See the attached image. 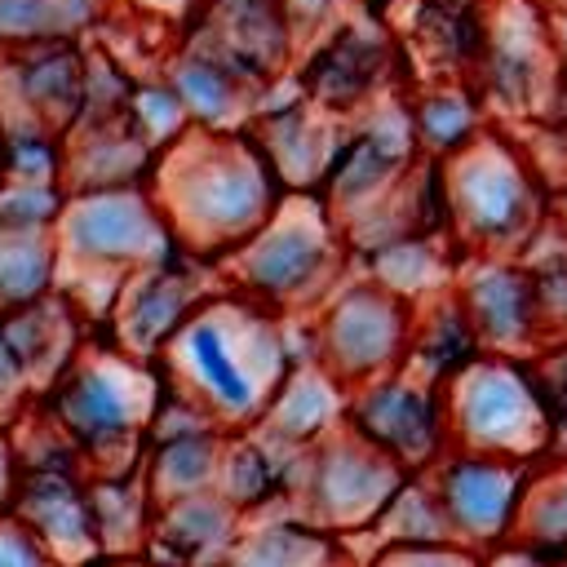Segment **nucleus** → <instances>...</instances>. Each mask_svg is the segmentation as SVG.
<instances>
[{
	"label": "nucleus",
	"instance_id": "0eeeda50",
	"mask_svg": "<svg viewBox=\"0 0 567 567\" xmlns=\"http://www.w3.org/2000/svg\"><path fill=\"white\" fill-rule=\"evenodd\" d=\"M408 470H399L381 447H372L350 425L323 434L319 443L288 456L284 470V509L337 532L363 540V532L377 523L385 501L399 492Z\"/></svg>",
	"mask_w": 567,
	"mask_h": 567
},
{
	"label": "nucleus",
	"instance_id": "a878e982",
	"mask_svg": "<svg viewBox=\"0 0 567 567\" xmlns=\"http://www.w3.org/2000/svg\"><path fill=\"white\" fill-rule=\"evenodd\" d=\"M62 142H66V164H62L66 190L142 186L151 177V164H155V151L133 133L128 115L80 120L62 133Z\"/></svg>",
	"mask_w": 567,
	"mask_h": 567
},
{
	"label": "nucleus",
	"instance_id": "9d476101",
	"mask_svg": "<svg viewBox=\"0 0 567 567\" xmlns=\"http://www.w3.org/2000/svg\"><path fill=\"white\" fill-rule=\"evenodd\" d=\"M412 310L390 288L372 284L354 266L346 279L310 310L315 328V359L346 385H363L372 377H385L403 368L408 341H412Z\"/></svg>",
	"mask_w": 567,
	"mask_h": 567
},
{
	"label": "nucleus",
	"instance_id": "2f4dec72",
	"mask_svg": "<svg viewBox=\"0 0 567 567\" xmlns=\"http://www.w3.org/2000/svg\"><path fill=\"white\" fill-rule=\"evenodd\" d=\"M221 447H226V430H190V434H173V439H151L137 461L151 501L164 505L177 496L208 492L217 483Z\"/></svg>",
	"mask_w": 567,
	"mask_h": 567
},
{
	"label": "nucleus",
	"instance_id": "3c124183",
	"mask_svg": "<svg viewBox=\"0 0 567 567\" xmlns=\"http://www.w3.org/2000/svg\"><path fill=\"white\" fill-rule=\"evenodd\" d=\"M549 31H554V53H558V66H563V84H567V4L549 9Z\"/></svg>",
	"mask_w": 567,
	"mask_h": 567
},
{
	"label": "nucleus",
	"instance_id": "f8f14e48",
	"mask_svg": "<svg viewBox=\"0 0 567 567\" xmlns=\"http://www.w3.org/2000/svg\"><path fill=\"white\" fill-rule=\"evenodd\" d=\"M416 159H421V146L412 133L408 97L399 89H390L377 102H368L363 111H354L341 128V146L332 155V168L319 186L337 226L354 221L381 195H390Z\"/></svg>",
	"mask_w": 567,
	"mask_h": 567
},
{
	"label": "nucleus",
	"instance_id": "b1692460",
	"mask_svg": "<svg viewBox=\"0 0 567 567\" xmlns=\"http://www.w3.org/2000/svg\"><path fill=\"white\" fill-rule=\"evenodd\" d=\"M0 337L9 341V350L18 354L31 394L44 399L53 390V381L71 368V359L84 350V341L93 337L89 319L71 306V297H62L58 288L0 315Z\"/></svg>",
	"mask_w": 567,
	"mask_h": 567
},
{
	"label": "nucleus",
	"instance_id": "4be33fe9",
	"mask_svg": "<svg viewBox=\"0 0 567 567\" xmlns=\"http://www.w3.org/2000/svg\"><path fill=\"white\" fill-rule=\"evenodd\" d=\"M159 75L173 84L195 128H244L261 93V84L244 80L226 58H217L190 31H182V40L164 53Z\"/></svg>",
	"mask_w": 567,
	"mask_h": 567
},
{
	"label": "nucleus",
	"instance_id": "2eb2a0df",
	"mask_svg": "<svg viewBox=\"0 0 567 567\" xmlns=\"http://www.w3.org/2000/svg\"><path fill=\"white\" fill-rule=\"evenodd\" d=\"M346 425L354 434H363L372 447H381L408 474H425L452 447L443 385L425 381L412 368H394L385 377L354 385Z\"/></svg>",
	"mask_w": 567,
	"mask_h": 567
},
{
	"label": "nucleus",
	"instance_id": "7ed1b4c3",
	"mask_svg": "<svg viewBox=\"0 0 567 567\" xmlns=\"http://www.w3.org/2000/svg\"><path fill=\"white\" fill-rule=\"evenodd\" d=\"M58 239V292L97 323L106 319L124 275L155 266L177 252V239L151 195V186H106V190H66Z\"/></svg>",
	"mask_w": 567,
	"mask_h": 567
},
{
	"label": "nucleus",
	"instance_id": "c9c22d12",
	"mask_svg": "<svg viewBox=\"0 0 567 567\" xmlns=\"http://www.w3.org/2000/svg\"><path fill=\"white\" fill-rule=\"evenodd\" d=\"M58 288V239L53 230H4L0 226V315Z\"/></svg>",
	"mask_w": 567,
	"mask_h": 567
},
{
	"label": "nucleus",
	"instance_id": "a19ab883",
	"mask_svg": "<svg viewBox=\"0 0 567 567\" xmlns=\"http://www.w3.org/2000/svg\"><path fill=\"white\" fill-rule=\"evenodd\" d=\"M66 204L62 182H4L0 186V226L4 230H53Z\"/></svg>",
	"mask_w": 567,
	"mask_h": 567
},
{
	"label": "nucleus",
	"instance_id": "8fccbe9b",
	"mask_svg": "<svg viewBox=\"0 0 567 567\" xmlns=\"http://www.w3.org/2000/svg\"><path fill=\"white\" fill-rule=\"evenodd\" d=\"M483 567H558V563H549V558H540V554H532L523 545H501V549H492L483 558Z\"/></svg>",
	"mask_w": 567,
	"mask_h": 567
},
{
	"label": "nucleus",
	"instance_id": "423d86ee",
	"mask_svg": "<svg viewBox=\"0 0 567 567\" xmlns=\"http://www.w3.org/2000/svg\"><path fill=\"white\" fill-rule=\"evenodd\" d=\"M447 230L461 252H509L545 226L554 213V190L536 173L527 146L483 128L465 151L443 159Z\"/></svg>",
	"mask_w": 567,
	"mask_h": 567
},
{
	"label": "nucleus",
	"instance_id": "a18cd8bd",
	"mask_svg": "<svg viewBox=\"0 0 567 567\" xmlns=\"http://www.w3.org/2000/svg\"><path fill=\"white\" fill-rule=\"evenodd\" d=\"M279 9H284V18H288V27L297 31V40L310 44V40L323 35L332 22H341L354 4H350V0H279Z\"/></svg>",
	"mask_w": 567,
	"mask_h": 567
},
{
	"label": "nucleus",
	"instance_id": "72a5a7b5",
	"mask_svg": "<svg viewBox=\"0 0 567 567\" xmlns=\"http://www.w3.org/2000/svg\"><path fill=\"white\" fill-rule=\"evenodd\" d=\"M514 545L567 567V456L549 452L532 465V478L518 505Z\"/></svg>",
	"mask_w": 567,
	"mask_h": 567
},
{
	"label": "nucleus",
	"instance_id": "c03bdc74",
	"mask_svg": "<svg viewBox=\"0 0 567 567\" xmlns=\"http://www.w3.org/2000/svg\"><path fill=\"white\" fill-rule=\"evenodd\" d=\"M0 567H62V563L40 545V536L13 509H4L0 514Z\"/></svg>",
	"mask_w": 567,
	"mask_h": 567
},
{
	"label": "nucleus",
	"instance_id": "5fc2aeb1",
	"mask_svg": "<svg viewBox=\"0 0 567 567\" xmlns=\"http://www.w3.org/2000/svg\"><path fill=\"white\" fill-rule=\"evenodd\" d=\"M89 567H133V563H106V558H102V563H89Z\"/></svg>",
	"mask_w": 567,
	"mask_h": 567
},
{
	"label": "nucleus",
	"instance_id": "6ab92c4d",
	"mask_svg": "<svg viewBox=\"0 0 567 567\" xmlns=\"http://www.w3.org/2000/svg\"><path fill=\"white\" fill-rule=\"evenodd\" d=\"M182 31L204 40L252 84L288 75L301 53V40L288 27L279 0H204V9Z\"/></svg>",
	"mask_w": 567,
	"mask_h": 567
},
{
	"label": "nucleus",
	"instance_id": "de8ad7c7",
	"mask_svg": "<svg viewBox=\"0 0 567 567\" xmlns=\"http://www.w3.org/2000/svg\"><path fill=\"white\" fill-rule=\"evenodd\" d=\"M115 4L128 9V13H142V18L159 22V27H177V31L204 9V0H115Z\"/></svg>",
	"mask_w": 567,
	"mask_h": 567
},
{
	"label": "nucleus",
	"instance_id": "473e14b6",
	"mask_svg": "<svg viewBox=\"0 0 567 567\" xmlns=\"http://www.w3.org/2000/svg\"><path fill=\"white\" fill-rule=\"evenodd\" d=\"M292 452L270 447L266 439H257L252 430H235L226 434L221 447V465H217V492L244 514H266L275 505H284V470H288Z\"/></svg>",
	"mask_w": 567,
	"mask_h": 567
},
{
	"label": "nucleus",
	"instance_id": "e433bc0d",
	"mask_svg": "<svg viewBox=\"0 0 567 567\" xmlns=\"http://www.w3.org/2000/svg\"><path fill=\"white\" fill-rule=\"evenodd\" d=\"M106 9L111 0H0V49L89 35Z\"/></svg>",
	"mask_w": 567,
	"mask_h": 567
},
{
	"label": "nucleus",
	"instance_id": "ddd939ff",
	"mask_svg": "<svg viewBox=\"0 0 567 567\" xmlns=\"http://www.w3.org/2000/svg\"><path fill=\"white\" fill-rule=\"evenodd\" d=\"M394 66H399V44H394V31L381 22V13L350 9L323 35L301 44L292 75L319 111L350 120L381 93L399 89Z\"/></svg>",
	"mask_w": 567,
	"mask_h": 567
},
{
	"label": "nucleus",
	"instance_id": "864d4df0",
	"mask_svg": "<svg viewBox=\"0 0 567 567\" xmlns=\"http://www.w3.org/2000/svg\"><path fill=\"white\" fill-rule=\"evenodd\" d=\"M350 4H354V9H363V13H385L394 0H350Z\"/></svg>",
	"mask_w": 567,
	"mask_h": 567
},
{
	"label": "nucleus",
	"instance_id": "cd10ccee",
	"mask_svg": "<svg viewBox=\"0 0 567 567\" xmlns=\"http://www.w3.org/2000/svg\"><path fill=\"white\" fill-rule=\"evenodd\" d=\"M461 257L465 252L456 248L452 235H399L390 244H377V248L350 257V266L359 275H368L372 284L390 288L394 297H403L408 306H421L456 284Z\"/></svg>",
	"mask_w": 567,
	"mask_h": 567
},
{
	"label": "nucleus",
	"instance_id": "c756f323",
	"mask_svg": "<svg viewBox=\"0 0 567 567\" xmlns=\"http://www.w3.org/2000/svg\"><path fill=\"white\" fill-rule=\"evenodd\" d=\"M478 354H483V346H478V337H474V328H470V319H465V310H461L452 288L412 310V341H408L403 368H412L425 381L443 385Z\"/></svg>",
	"mask_w": 567,
	"mask_h": 567
},
{
	"label": "nucleus",
	"instance_id": "39448f33",
	"mask_svg": "<svg viewBox=\"0 0 567 567\" xmlns=\"http://www.w3.org/2000/svg\"><path fill=\"white\" fill-rule=\"evenodd\" d=\"M159 390L164 377L155 363H142L106 346L102 337H89L40 403L80 447L89 478H97V474L137 470Z\"/></svg>",
	"mask_w": 567,
	"mask_h": 567
},
{
	"label": "nucleus",
	"instance_id": "a211bd4d",
	"mask_svg": "<svg viewBox=\"0 0 567 567\" xmlns=\"http://www.w3.org/2000/svg\"><path fill=\"white\" fill-rule=\"evenodd\" d=\"M89 40H31L0 49V120H35L66 133L84 102Z\"/></svg>",
	"mask_w": 567,
	"mask_h": 567
},
{
	"label": "nucleus",
	"instance_id": "6e6d98bb",
	"mask_svg": "<svg viewBox=\"0 0 567 567\" xmlns=\"http://www.w3.org/2000/svg\"><path fill=\"white\" fill-rule=\"evenodd\" d=\"M536 4H545V9H558V4H567V0H536Z\"/></svg>",
	"mask_w": 567,
	"mask_h": 567
},
{
	"label": "nucleus",
	"instance_id": "4d7b16f0",
	"mask_svg": "<svg viewBox=\"0 0 567 567\" xmlns=\"http://www.w3.org/2000/svg\"><path fill=\"white\" fill-rule=\"evenodd\" d=\"M0 186H4V173H0Z\"/></svg>",
	"mask_w": 567,
	"mask_h": 567
},
{
	"label": "nucleus",
	"instance_id": "dca6fc26",
	"mask_svg": "<svg viewBox=\"0 0 567 567\" xmlns=\"http://www.w3.org/2000/svg\"><path fill=\"white\" fill-rule=\"evenodd\" d=\"M341 128H346V120L319 111L301 93L292 71L261 84L252 120L244 124V133L257 142V151L266 155V164L284 190H319L323 186L332 155L341 146Z\"/></svg>",
	"mask_w": 567,
	"mask_h": 567
},
{
	"label": "nucleus",
	"instance_id": "c85d7f7f",
	"mask_svg": "<svg viewBox=\"0 0 567 567\" xmlns=\"http://www.w3.org/2000/svg\"><path fill=\"white\" fill-rule=\"evenodd\" d=\"M412 133L425 159H452L487 128V106L470 80H425L412 97Z\"/></svg>",
	"mask_w": 567,
	"mask_h": 567
},
{
	"label": "nucleus",
	"instance_id": "58836bf2",
	"mask_svg": "<svg viewBox=\"0 0 567 567\" xmlns=\"http://www.w3.org/2000/svg\"><path fill=\"white\" fill-rule=\"evenodd\" d=\"M66 142L35 120H0V173L4 182H62Z\"/></svg>",
	"mask_w": 567,
	"mask_h": 567
},
{
	"label": "nucleus",
	"instance_id": "6e6552de",
	"mask_svg": "<svg viewBox=\"0 0 567 567\" xmlns=\"http://www.w3.org/2000/svg\"><path fill=\"white\" fill-rule=\"evenodd\" d=\"M443 412L452 447L540 461L554 452L558 430L536 394L527 359L478 354L452 381H443Z\"/></svg>",
	"mask_w": 567,
	"mask_h": 567
},
{
	"label": "nucleus",
	"instance_id": "20e7f679",
	"mask_svg": "<svg viewBox=\"0 0 567 567\" xmlns=\"http://www.w3.org/2000/svg\"><path fill=\"white\" fill-rule=\"evenodd\" d=\"M217 270L230 292L275 315H310L346 279L350 248L319 190H284L275 213Z\"/></svg>",
	"mask_w": 567,
	"mask_h": 567
},
{
	"label": "nucleus",
	"instance_id": "7c9ffc66",
	"mask_svg": "<svg viewBox=\"0 0 567 567\" xmlns=\"http://www.w3.org/2000/svg\"><path fill=\"white\" fill-rule=\"evenodd\" d=\"M89 501H93V527H97L102 558L137 563L151 540V523H155V501L142 483V470L89 478Z\"/></svg>",
	"mask_w": 567,
	"mask_h": 567
},
{
	"label": "nucleus",
	"instance_id": "f257e3e1",
	"mask_svg": "<svg viewBox=\"0 0 567 567\" xmlns=\"http://www.w3.org/2000/svg\"><path fill=\"white\" fill-rule=\"evenodd\" d=\"M292 363V319L230 288L213 292L155 359L164 385L199 403L226 434L261 416Z\"/></svg>",
	"mask_w": 567,
	"mask_h": 567
},
{
	"label": "nucleus",
	"instance_id": "393cba45",
	"mask_svg": "<svg viewBox=\"0 0 567 567\" xmlns=\"http://www.w3.org/2000/svg\"><path fill=\"white\" fill-rule=\"evenodd\" d=\"M368 554L354 536L323 532L284 505L244 518L239 540L221 558V567H363Z\"/></svg>",
	"mask_w": 567,
	"mask_h": 567
},
{
	"label": "nucleus",
	"instance_id": "5701e85b",
	"mask_svg": "<svg viewBox=\"0 0 567 567\" xmlns=\"http://www.w3.org/2000/svg\"><path fill=\"white\" fill-rule=\"evenodd\" d=\"M346 408H350V390L319 359H297L248 430L279 452H301L323 434L341 430Z\"/></svg>",
	"mask_w": 567,
	"mask_h": 567
},
{
	"label": "nucleus",
	"instance_id": "37998d69",
	"mask_svg": "<svg viewBox=\"0 0 567 567\" xmlns=\"http://www.w3.org/2000/svg\"><path fill=\"white\" fill-rule=\"evenodd\" d=\"M487 554L456 545V540H439V545H381L368 554L363 567H483Z\"/></svg>",
	"mask_w": 567,
	"mask_h": 567
},
{
	"label": "nucleus",
	"instance_id": "49530a36",
	"mask_svg": "<svg viewBox=\"0 0 567 567\" xmlns=\"http://www.w3.org/2000/svg\"><path fill=\"white\" fill-rule=\"evenodd\" d=\"M27 403H35L31 381H27L22 363H18V354L9 350V341L0 337V425H13Z\"/></svg>",
	"mask_w": 567,
	"mask_h": 567
},
{
	"label": "nucleus",
	"instance_id": "aec40b11",
	"mask_svg": "<svg viewBox=\"0 0 567 567\" xmlns=\"http://www.w3.org/2000/svg\"><path fill=\"white\" fill-rule=\"evenodd\" d=\"M9 509L40 536V545L62 567L102 563L84 470H22V483Z\"/></svg>",
	"mask_w": 567,
	"mask_h": 567
},
{
	"label": "nucleus",
	"instance_id": "9b49d317",
	"mask_svg": "<svg viewBox=\"0 0 567 567\" xmlns=\"http://www.w3.org/2000/svg\"><path fill=\"white\" fill-rule=\"evenodd\" d=\"M221 288L226 284H221L217 261H204V257L177 248L173 257L124 275L120 292L93 337H102L106 346H115L142 363H155L164 354V346L177 337V328Z\"/></svg>",
	"mask_w": 567,
	"mask_h": 567
},
{
	"label": "nucleus",
	"instance_id": "f03ea898",
	"mask_svg": "<svg viewBox=\"0 0 567 567\" xmlns=\"http://www.w3.org/2000/svg\"><path fill=\"white\" fill-rule=\"evenodd\" d=\"M182 252L230 257L284 199L279 177L244 128H186L146 177Z\"/></svg>",
	"mask_w": 567,
	"mask_h": 567
},
{
	"label": "nucleus",
	"instance_id": "f704fd0d",
	"mask_svg": "<svg viewBox=\"0 0 567 567\" xmlns=\"http://www.w3.org/2000/svg\"><path fill=\"white\" fill-rule=\"evenodd\" d=\"M363 536L372 540V549H381V545H439V540H452V527H447V514L439 505V492H434L430 474H408Z\"/></svg>",
	"mask_w": 567,
	"mask_h": 567
},
{
	"label": "nucleus",
	"instance_id": "f3484780",
	"mask_svg": "<svg viewBox=\"0 0 567 567\" xmlns=\"http://www.w3.org/2000/svg\"><path fill=\"white\" fill-rule=\"evenodd\" d=\"M478 346L487 354L527 359L545 341L532 270L509 252H465L452 284Z\"/></svg>",
	"mask_w": 567,
	"mask_h": 567
},
{
	"label": "nucleus",
	"instance_id": "ea45409f",
	"mask_svg": "<svg viewBox=\"0 0 567 567\" xmlns=\"http://www.w3.org/2000/svg\"><path fill=\"white\" fill-rule=\"evenodd\" d=\"M124 115H128L133 133H137L155 155H159L164 146H173L186 128H195L190 115H186V106H182V97L173 93V84H168L159 71H155V75H137Z\"/></svg>",
	"mask_w": 567,
	"mask_h": 567
},
{
	"label": "nucleus",
	"instance_id": "603ef678",
	"mask_svg": "<svg viewBox=\"0 0 567 567\" xmlns=\"http://www.w3.org/2000/svg\"><path fill=\"white\" fill-rule=\"evenodd\" d=\"M554 217L567 226V177H563V186L554 190Z\"/></svg>",
	"mask_w": 567,
	"mask_h": 567
},
{
	"label": "nucleus",
	"instance_id": "4c0bfd02",
	"mask_svg": "<svg viewBox=\"0 0 567 567\" xmlns=\"http://www.w3.org/2000/svg\"><path fill=\"white\" fill-rule=\"evenodd\" d=\"M518 261L532 270L545 337H567V226L549 213L545 226L518 248Z\"/></svg>",
	"mask_w": 567,
	"mask_h": 567
},
{
	"label": "nucleus",
	"instance_id": "bb28decb",
	"mask_svg": "<svg viewBox=\"0 0 567 567\" xmlns=\"http://www.w3.org/2000/svg\"><path fill=\"white\" fill-rule=\"evenodd\" d=\"M403 4V40L434 66L430 80H470L483 49V0H394Z\"/></svg>",
	"mask_w": 567,
	"mask_h": 567
},
{
	"label": "nucleus",
	"instance_id": "09e8293b",
	"mask_svg": "<svg viewBox=\"0 0 567 567\" xmlns=\"http://www.w3.org/2000/svg\"><path fill=\"white\" fill-rule=\"evenodd\" d=\"M18 483H22V461H18V447H13V430L0 425V514L13 505Z\"/></svg>",
	"mask_w": 567,
	"mask_h": 567
},
{
	"label": "nucleus",
	"instance_id": "4468645a",
	"mask_svg": "<svg viewBox=\"0 0 567 567\" xmlns=\"http://www.w3.org/2000/svg\"><path fill=\"white\" fill-rule=\"evenodd\" d=\"M536 461L496 456V452H470L447 447L425 474L439 492V505L447 514L452 540L470 545L478 554H492L501 545H514L518 505L527 492Z\"/></svg>",
	"mask_w": 567,
	"mask_h": 567
},
{
	"label": "nucleus",
	"instance_id": "79ce46f5",
	"mask_svg": "<svg viewBox=\"0 0 567 567\" xmlns=\"http://www.w3.org/2000/svg\"><path fill=\"white\" fill-rule=\"evenodd\" d=\"M527 372L536 381V394L558 430V439L567 434V337H545L532 354H527Z\"/></svg>",
	"mask_w": 567,
	"mask_h": 567
},
{
	"label": "nucleus",
	"instance_id": "412c9836",
	"mask_svg": "<svg viewBox=\"0 0 567 567\" xmlns=\"http://www.w3.org/2000/svg\"><path fill=\"white\" fill-rule=\"evenodd\" d=\"M239 527H244V514L217 487L164 501L155 505L142 563L146 567H221V558L239 540Z\"/></svg>",
	"mask_w": 567,
	"mask_h": 567
},
{
	"label": "nucleus",
	"instance_id": "1a4fd4ad",
	"mask_svg": "<svg viewBox=\"0 0 567 567\" xmlns=\"http://www.w3.org/2000/svg\"><path fill=\"white\" fill-rule=\"evenodd\" d=\"M487 115L540 120L563 97V66L554 53L549 9L536 0H492L483 49L470 71Z\"/></svg>",
	"mask_w": 567,
	"mask_h": 567
}]
</instances>
